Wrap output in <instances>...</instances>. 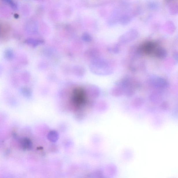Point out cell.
I'll list each match as a JSON object with an SVG mask.
<instances>
[{"instance_id": "6da1fadb", "label": "cell", "mask_w": 178, "mask_h": 178, "mask_svg": "<svg viewBox=\"0 0 178 178\" xmlns=\"http://www.w3.org/2000/svg\"><path fill=\"white\" fill-rule=\"evenodd\" d=\"M150 85L157 89L166 88L168 83L165 79L158 76H152L149 79Z\"/></svg>"}, {"instance_id": "7a4b0ae2", "label": "cell", "mask_w": 178, "mask_h": 178, "mask_svg": "<svg viewBox=\"0 0 178 178\" xmlns=\"http://www.w3.org/2000/svg\"><path fill=\"white\" fill-rule=\"evenodd\" d=\"M157 47L155 43L148 42H145L140 48L139 51L145 54L150 55L153 53Z\"/></svg>"}, {"instance_id": "3957f363", "label": "cell", "mask_w": 178, "mask_h": 178, "mask_svg": "<svg viewBox=\"0 0 178 178\" xmlns=\"http://www.w3.org/2000/svg\"><path fill=\"white\" fill-rule=\"evenodd\" d=\"M153 54L155 57L160 59H164L166 57L167 53L166 49L162 47H157Z\"/></svg>"}, {"instance_id": "277c9868", "label": "cell", "mask_w": 178, "mask_h": 178, "mask_svg": "<svg viewBox=\"0 0 178 178\" xmlns=\"http://www.w3.org/2000/svg\"><path fill=\"white\" fill-rule=\"evenodd\" d=\"M74 101L76 103H81L84 101V94L83 90L77 89L75 90Z\"/></svg>"}, {"instance_id": "5b68a950", "label": "cell", "mask_w": 178, "mask_h": 178, "mask_svg": "<svg viewBox=\"0 0 178 178\" xmlns=\"http://www.w3.org/2000/svg\"><path fill=\"white\" fill-rule=\"evenodd\" d=\"M20 142L21 145L23 149L28 150L31 149L32 143L30 139L27 138H22Z\"/></svg>"}, {"instance_id": "8992f818", "label": "cell", "mask_w": 178, "mask_h": 178, "mask_svg": "<svg viewBox=\"0 0 178 178\" xmlns=\"http://www.w3.org/2000/svg\"><path fill=\"white\" fill-rule=\"evenodd\" d=\"M26 42L27 44H30L33 47H36L39 45L41 44H42L43 41L40 40H38L30 38L27 39Z\"/></svg>"}, {"instance_id": "52a82bcc", "label": "cell", "mask_w": 178, "mask_h": 178, "mask_svg": "<svg viewBox=\"0 0 178 178\" xmlns=\"http://www.w3.org/2000/svg\"><path fill=\"white\" fill-rule=\"evenodd\" d=\"M111 93L112 95L114 96H119L122 95L123 93V91L122 89L119 87L117 86L112 89L111 90Z\"/></svg>"}, {"instance_id": "ba28073f", "label": "cell", "mask_w": 178, "mask_h": 178, "mask_svg": "<svg viewBox=\"0 0 178 178\" xmlns=\"http://www.w3.org/2000/svg\"><path fill=\"white\" fill-rule=\"evenodd\" d=\"M48 138L50 141L52 142H56L59 138L57 132L54 131H51L49 134Z\"/></svg>"}, {"instance_id": "9c48e42d", "label": "cell", "mask_w": 178, "mask_h": 178, "mask_svg": "<svg viewBox=\"0 0 178 178\" xmlns=\"http://www.w3.org/2000/svg\"><path fill=\"white\" fill-rule=\"evenodd\" d=\"M21 93L25 97H30L31 95V92L29 88H23L21 90Z\"/></svg>"}, {"instance_id": "30bf717a", "label": "cell", "mask_w": 178, "mask_h": 178, "mask_svg": "<svg viewBox=\"0 0 178 178\" xmlns=\"http://www.w3.org/2000/svg\"><path fill=\"white\" fill-rule=\"evenodd\" d=\"M119 47L118 44H114L112 47H109L108 50L110 52L114 53H118L119 51Z\"/></svg>"}, {"instance_id": "8fae6325", "label": "cell", "mask_w": 178, "mask_h": 178, "mask_svg": "<svg viewBox=\"0 0 178 178\" xmlns=\"http://www.w3.org/2000/svg\"><path fill=\"white\" fill-rule=\"evenodd\" d=\"M5 56L8 60H11L14 56L13 52L11 49H8L5 52Z\"/></svg>"}, {"instance_id": "7c38bea8", "label": "cell", "mask_w": 178, "mask_h": 178, "mask_svg": "<svg viewBox=\"0 0 178 178\" xmlns=\"http://www.w3.org/2000/svg\"><path fill=\"white\" fill-rule=\"evenodd\" d=\"M82 38L84 41L86 42H90L92 40V38L88 33H85L82 36Z\"/></svg>"}, {"instance_id": "4fadbf2b", "label": "cell", "mask_w": 178, "mask_h": 178, "mask_svg": "<svg viewBox=\"0 0 178 178\" xmlns=\"http://www.w3.org/2000/svg\"><path fill=\"white\" fill-rule=\"evenodd\" d=\"M10 5L12 8L13 10H16L17 8H18V6H17V5L13 1H12Z\"/></svg>"}, {"instance_id": "5bb4252c", "label": "cell", "mask_w": 178, "mask_h": 178, "mask_svg": "<svg viewBox=\"0 0 178 178\" xmlns=\"http://www.w3.org/2000/svg\"><path fill=\"white\" fill-rule=\"evenodd\" d=\"M3 1H4L5 2L9 4H11L12 1H13L12 0H3Z\"/></svg>"}, {"instance_id": "9a60e30c", "label": "cell", "mask_w": 178, "mask_h": 178, "mask_svg": "<svg viewBox=\"0 0 178 178\" xmlns=\"http://www.w3.org/2000/svg\"><path fill=\"white\" fill-rule=\"evenodd\" d=\"M2 72V68L1 66H0V75L1 74Z\"/></svg>"}, {"instance_id": "2e32d148", "label": "cell", "mask_w": 178, "mask_h": 178, "mask_svg": "<svg viewBox=\"0 0 178 178\" xmlns=\"http://www.w3.org/2000/svg\"><path fill=\"white\" fill-rule=\"evenodd\" d=\"M19 16L18 15V14H15L14 15V17L15 18H18Z\"/></svg>"}]
</instances>
